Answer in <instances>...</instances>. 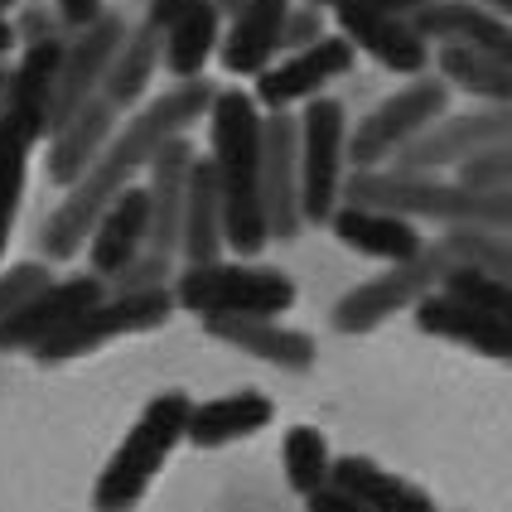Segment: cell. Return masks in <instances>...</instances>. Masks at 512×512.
<instances>
[{
    "label": "cell",
    "mask_w": 512,
    "mask_h": 512,
    "mask_svg": "<svg viewBox=\"0 0 512 512\" xmlns=\"http://www.w3.org/2000/svg\"><path fill=\"white\" fill-rule=\"evenodd\" d=\"M170 281H174V256L141 247V252L131 256L121 271H112L102 285H107V295H145V290H165Z\"/></svg>",
    "instance_id": "36"
},
{
    "label": "cell",
    "mask_w": 512,
    "mask_h": 512,
    "mask_svg": "<svg viewBox=\"0 0 512 512\" xmlns=\"http://www.w3.org/2000/svg\"><path fill=\"white\" fill-rule=\"evenodd\" d=\"M155 68H160V29H150L141 20L136 29L121 34L112 63H107V78H102V97L112 102L116 112L136 107L145 97V87H150V78H155Z\"/></svg>",
    "instance_id": "30"
},
{
    "label": "cell",
    "mask_w": 512,
    "mask_h": 512,
    "mask_svg": "<svg viewBox=\"0 0 512 512\" xmlns=\"http://www.w3.org/2000/svg\"><path fill=\"white\" fill-rule=\"evenodd\" d=\"M10 49H15V25H10V15L0 10V58H10Z\"/></svg>",
    "instance_id": "44"
},
{
    "label": "cell",
    "mask_w": 512,
    "mask_h": 512,
    "mask_svg": "<svg viewBox=\"0 0 512 512\" xmlns=\"http://www.w3.org/2000/svg\"><path fill=\"white\" fill-rule=\"evenodd\" d=\"M305 512H368V508H363V503H353L343 488L324 484V488H314V493H305Z\"/></svg>",
    "instance_id": "41"
},
{
    "label": "cell",
    "mask_w": 512,
    "mask_h": 512,
    "mask_svg": "<svg viewBox=\"0 0 512 512\" xmlns=\"http://www.w3.org/2000/svg\"><path fill=\"white\" fill-rule=\"evenodd\" d=\"M174 314V295L170 285L165 290H145V295H102L92 310H83L73 324H63L49 343L34 348V358L44 368H58V363H73V358H87L97 348H107L116 339H131V334H150L160 329Z\"/></svg>",
    "instance_id": "8"
},
{
    "label": "cell",
    "mask_w": 512,
    "mask_h": 512,
    "mask_svg": "<svg viewBox=\"0 0 512 512\" xmlns=\"http://www.w3.org/2000/svg\"><path fill=\"white\" fill-rule=\"evenodd\" d=\"M445 271H455L450 252H445L440 242H426L411 261H397V266H387L382 276L353 285L339 305H334L329 319H334L339 334H372L377 324H387L397 310H406V305H416L421 295H430Z\"/></svg>",
    "instance_id": "9"
},
{
    "label": "cell",
    "mask_w": 512,
    "mask_h": 512,
    "mask_svg": "<svg viewBox=\"0 0 512 512\" xmlns=\"http://www.w3.org/2000/svg\"><path fill=\"white\" fill-rule=\"evenodd\" d=\"M199 150L189 136H170L150 155V184H145V208H150V228H145V247L150 252H179V218H184V189H189V170H194Z\"/></svg>",
    "instance_id": "17"
},
{
    "label": "cell",
    "mask_w": 512,
    "mask_h": 512,
    "mask_svg": "<svg viewBox=\"0 0 512 512\" xmlns=\"http://www.w3.org/2000/svg\"><path fill=\"white\" fill-rule=\"evenodd\" d=\"M5 87H10V63H0V116H5Z\"/></svg>",
    "instance_id": "45"
},
{
    "label": "cell",
    "mask_w": 512,
    "mask_h": 512,
    "mask_svg": "<svg viewBox=\"0 0 512 512\" xmlns=\"http://www.w3.org/2000/svg\"><path fill=\"white\" fill-rule=\"evenodd\" d=\"M512 141V107H484V112H464V116H435L421 136L401 145L397 155L387 160V170L397 174H440L469 160L484 145Z\"/></svg>",
    "instance_id": "10"
},
{
    "label": "cell",
    "mask_w": 512,
    "mask_h": 512,
    "mask_svg": "<svg viewBox=\"0 0 512 512\" xmlns=\"http://www.w3.org/2000/svg\"><path fill=\"white\" fill-rule=\"evenodd\" d=\"M406 25L416 29L430 49H435V44H474V49L512 58L508 15L484 10V5H474V0H426V5L406 10Z\"/></svg>",
    "instance_id": "19"
},
{
    "label": "cell",
    "mask_w": 512,
    "mask_h": 512,
    "mask_svg": "<svg viewBox=\"0 0 512 512\" xmlns=\"http://www.w3.org/2000/svg\"><path fill=\"white\" fill-rule=\"evenodd\" d=\"M102 10H107L102 0H54L58 25L68 29V34H73V29H83V25H92V20H97Z\"/></svg>",
    "instance_id": "40"
},
{
    "label": "cell",
    "mask_w": 512,
    "mask_h": 512,
    "mask_svg": "<svg viewBox=\"0 0 512 512\" xmlns=\"http://www.w3.org/2000/svg\"><path fill=\"white\" fill-rule=\"evenodd\" d=\"M189 392H160L150 397L136 426L126 430V440L112 450L107 469L97 474L92 488V508L97 512H136L141 498L150 493L155 474L165 469V459L174 455V445L184 440V421H189Z\"/></svg>",
    "instance_id": "4"
},
{
    "label": "cell",
    "mask_w": 512,
    "mask_h": 512,
    "mask_svg": "<svg viewBox=\"0 0 512 512\" xmlns=\"http://www.w3.org/2000/svg\"><path fill=\"white\" fill-rule=\"evenodd\" d=\"M353 58L358 54H353V44L343 34H324V39H314L310 49H295V54H281V63H266L256 73L252 102L266 107V112H285L295 102H310L334 78H343L353 68Z\"/></svg>",
    "instance_id": "13"
},
{
    "label": "cell",
    "mask_w": 512,
    "mask_h": 512,
    "mask_svg": "<svg viewBox=\"0 0 512 512\" xmlns=\"http://www.w3.org/2000/svg\"><path fill=\"white\" fill-rule=\"evenodd\" d=\"M121 126V112L97 92L87 97L68 121H58L49 131V184L68 189L73 179H83V170L102 155V145L112 141V131Z\"/></svg>",
    "instance_id": "20"
},
{
    "label": "cell",
    "mask_w": 512,
    "mask_h": 512,
    "mask_svg": "<svg viewBox=\"0 0 512 512\" xmlns=\"http://www.w3.org/2000/svg\"><path fill=\"white\" fill-rule=\"evenodd\" d=\"M339 203L382 208L397 218H430L445 228H512V194H469L435 174H397V170H353L343 179Z\"/></svg>",
    "instance_id": "3"
},
{
    "label": "cell",
    "mask_w": 512,
    "mask_h": 512,
    "mask_svg": "<svg viewBox=\"0 0 512 512\" xmlns=\"http://www.w3.org/2000/svg\"><path fill=\"white\" fill-rule=\"evenodd\" d=\"M435 290H440V295H450V300H459V305H474V310H484V314L512 319V281H498V276H488V271L455 266V271H445V276H440Z\"/></svg>",
    "instance_id": "34"
},
{
    "label": "cell",
    "mask_w": 512,
    "mask_h": 512,
    "mask_svg": "<svg viewBox=\"0 0 512 512\" xmlns=\"http://www.w3.org/2000/svg\"><path fill=\"white\" fill-rule=\"evenodd\" d=\"M49 281H54L49 261H15V266H0V319L15 314L20 305H29Z\"/></svg>",
    "instance_id": "37"
},
{
    "label": "cell",
    "mask_w": 512,
    "mask_h": 512,
    "mask_svg": "<svg viewBox=\"0 0 512 512\" xmlns=\"http://www.w3.org/2000/svg\"><path fill=\"white\" fill-rule=\"evenodd\" d=\"M213 5H218V10H223V15H232V10H237V5H242V0H213Z\"/></svg>",
    "instance_id": "47"
},
{
    "label": "cell",
    "mask_w": 512,
    "mask_h": 512,
    "mask_svg": "<svg viewBox=\"0 0 512 512\" xmlns=\"http://www.w3.org/2000/svg\"><path fill=\"white\" fill-rule=\"evenodd\" d=\"M459 189L469 194H512V141H498V145H484L474 150L469 160H459Z\"/></svg>",
    "instance_id": "35"
},
{
    "label": "cell",
    "mask_w": 512,
    "mask_h": 512,
    "mask_svg": "<svg viewBox=\"0 0 512 512\" xmlns=\"http://www.w3.org/2000/svg\"><path fill=\"white\" fill-rule=\"evenodd\" d=\"M208 141H213V184L223 203V242L232 252L256 256L266 237L261 218V107L242 87L213 92L208 102Z\"/></svg>",
    "instance_id": "2"
},
{
    "label": "cell",
    "mask_w": 512,
    "mask_h": 512,
    "mask_svg": "<svg viewBox=\"0 0 512 512\" xmlns=\"http://www.w3.org/2000/svg\"><path fill=\"white\" fill-rule=\"evenodd\" d=\"M329 484L343 488L353 503H363L368 512H435V498L426 488H416L401 474H387L368 455H339L329 464Z\"/></svg>",
    "instance_id": "26"
},
{
    "label": "cell",
    "mask_w": 512,
    "mask_h": 512,
    "mask_svg": "<svg viewBox=\"0 0 512 512\" xmlns=\"http://www.w3.org/2000/svg\"><path fill=\"white\" fill-rule=\"evenodd\" d=\"M281 464H285V484L305 498V493L329 484L334 455H329V440L314 426H295V430H285V440H281Z\"/></svg>",
    "instance_id": "33"
},
{
    "label": "cell",
    "mask_w": 512,
    "mask_h": 512,
    "mask_svg": "<svg viewBox=\"0 0 512 512\" xmlns=\"http://www.w3.org/2000/svg\"><path fill=\"white\" fill-rule=\"evenodd\" d=\"M411 310H416V329L430 334V339L474 348L479 358H493V363H508L512 358V319L484 314V310H474V305H459V300L440 295V290L421 295Z\"/></svg>",
    "instance_id": "18"
},
{
    "label": "cell",
    "mask_w": 512,
    "mask_h": 512,
    "mask_svg": "<svg viewBox=\"0 0 512 512\" xmlns=\"http://www.w3.org/2000/svg\"><path fill=\"white\" fill-rule=\"evenodd\" d=\"M343 145H348V112L339 97H310L295 116V160H300V218L329 223L343 189Z\"/></svg>",
    "instance_id": "6"
},
{
    "label": "cell",
    "mask_w": 512,
    "mask_h": 512,
    "mask_svg": "<svg viewBox=\"0 0 512 512\" xmlns=\"http://www.w3.org/2000/svg\"><path fill=\"white\" fill-rule=\"evenodd\" d=\"M102 295H107V285L92 271L87 276H63V281L54 276L29 305L0 319V353H34L39 343L54 339L63 324H73L83 310H92Z\"/></svg>",
    "instance_id": "14"
},
{
    "label": "cell",
    "mask_w": 512,
    "mask_h": 512,
    "mask_svg": "<svg viewBox=\"0 0 512 512\" xmlns=\"http://www.w3.org/2000/svg\"><path fill=\"white\" fill-rule=\"evenodd\" d=\"M440 247L450 252L455 266H474V271H488V276H498V281H512L508 232H498V228H445Z\"/></svg>",
    "instance_id": "32"
},
{
    "label": "cell",
    "mask_w": 512,
    "mask_h": 512,
    "mask_svg": "<svg viewBox=\"0 0 512 512\" xmlns=\"http://www.w3.org/2000/svg\"><path fill=\"white\" fill-rule=\"evenodd\" d=\"M213 92H218V87L208 83V78H189V83H179V87H165V92H160L155 102H145L126 126H116L112 141L102 145V155L83 170V179L68 184V199L44 218V228H39L44 256H49V261H73V256L83 252L97 213H102L121 189H131V179L150 165V155L170 141V136H184L194 121L208 116Z\"/></svg>",
    "instance_id": "1"
},
{
    "label": "cell",
    "mask_w": 512,
    "mask_h": 512,
    "mask_svg": "<svg viewBox=\"0 0 512 512\" xmlns=\"http://www.w3.org/2000/svg\"><path fill=\"white\" fill-rule=\"evenodd\" d=\"M189 5H194V0H150V5H145V25H150V29H165L174 15H184Z\"/></svg>",
    "instance_id": "43"
},
{
    "label": "cell",
    "mask_w": 512,
    "mask_h": 512,
    "mask_svg": "<svg viewBox=\"0 0 512 512\" xmlns=\"http://www.w3.org/2000/svg\"><path fill=\"white\" fill-rule=\"evenodd\" d=\"M474 5H484V10H498V15H508L512 0H474Z\"/></svg>",
    "instance_id": "46"
},
{
    "label": "cell",
    "mask_w": 512,
    "mask_h": 512,
    "mask_svg": "<svg viewBox=\"0 0 512 512\" xmlns=\"http://www.w3.org/2000/svg\"><path fill=\"white\" fill-rule=\"evenodd\" d=\"M145 228H150V208H145V189H121L102 213H97V223L87 232V266H92V276H112L121 271L131 256L145 247Z\"/></svg>",
    "instance_id": "23"
},
{
    "label": "cell",
    "mask_w": 512,
    "mask_h": 512,
    "mask_svg": "<svg viewBox=\"0 0 512 512\" xmlns=\"http://www.w3.org/2000/svg\"><path fill=\"white\" fill-rule=\"evenodd\" d=\"M285 10L290 0H242L232 10L228 34H218V58L232 78H256L266 63H276Z\"/></svg>",
    "instance_id": "22"
},
{
    "label": "cell",
    "mask_w": 512,
    "mask_h": 512,
    "mask_svg": "<svg viewBox=\"0 0 512 512\" xmlns=\"http://www.w3.org/2000/svg\"><path fill=\"white\" fill-rule=\"evenodd\" d=\"M39 145V136L29 131L25 121L5 112L0 116V261L10 247V232H15V213L25 199V174H29V150Z\"/></svg>",
    "instance_id": "31"
},
{
    "label": "cell",
    "mask_w": 512,
    "mask_h": 512,
    "mask_svg": "<svg viewBox=\"0 0 512 512\" xmlns=\"http://www.w3.org/2000/svg\"><path fill=\"white\" fill-rule=\"evenodd\" d=\"M305 5H319V10H392V15H406V10H416V5H426V0H305Z\"/></svg>",
    "instance_id": "42"
},
{
    "label": "cell",
    "mask_w": 512,
    "mask_h": 512,
    "mask_svg": "<svg viewBox=\"0 0 512 512\" xmlns=\"http://www.w3.org/2000/svg\"><path fill=\"white\" fill-rule=\"evenodd\" d=\"M63 39H68V34H54V39L25 44L20 63L10 68V87H5V112L15 116V121H25L39 141L49 136V107H54V83H58Z\"/></svg>",
    "instance_id": "25"
},
{
    "label": "cell",
    "mask_w": 512,
    "mask_h": 512,
    "mask_svg": "<svg viewBox=\"0 0 512 512\" xmlns=\"http://www.w3.org/2000/svg\"><path fill=\"white\" fill-rule=\"evenodd\" d=\"M174 310L203 314H256V319H281L295 310L300 290L276 266H252V261H203L184 266L170 281Z\"/></svg>",
    "instance_id": "5"
},
{
    "label": "cell",
    "mask_w": 512,
    "mask_h": 512,
    "mask_svg": "<svg viewBox=\"0 0 512 512\" xmlns=\"http://www.w3.org/2000/svg\"><path fill=\"white\" fill-rule=\"evenodd\" d=\"M218 34H223V10L213 0H194L184 15H174L170 25L160 29V63L165 73L189 83L203 78V63L218 49Z\"/></svg>",
    "instance_id": "29"
},
{
    "label": "cell",
    "mask_w": 512,
    "mask_h": 512,
    "mask_svg": "<svg viewBox=\"0 0 512 512\" xmlns=\"http://www.w3.org/2000/svg\"><path fill=\"white\" fill-rule=\"evenodd\" d=\"M203 334L281 372H310L314 358H319L310 334L285 329L276 319H256V314H203Z\"/></svg>",
    "instance_id": "16"
},
{
    "label": "cell",
    "mask_w": 512,
    "mask_h": 512,
    "mask_svg": "<svg viewBox=\"0 0 512 512\" xmlns=\"http://www.w3.org/2000/svg\"><path fill=\"white\" fill-rule=\"evenodd\" d=\"M329 29H324V10L319 5H290L281 20V44H276V54H295V49H310L314 39H324Z\"/></svg>",
    "instance_id": "38"
},
{
    "label": "cell",
    "mask_w": 512,
    "mask_h": 512,
    "mask_svg": "<svg viewBox=\"0 0 512 512\" xmlns=\"http://www.w3.org/2000/svg\"><path fill=\"white\" fill-rule=\"evenodd\" d=\"M329 228L348 252L358 256H377L387 266L397 261H411V256L426 247L421 228L411 218H397V213H382V208H358V203H339L329 213Z\"/></svg>",
    "instance_id": "21"
},
{
    "label": "cell",
    "mask_w": 512,
    "mask_h": 512,
    "mask_svg": "<svg viewBox=\"0 0 512 512\" xmlns=\"http://www.w3.org/2000/svg\"><path fill=\"white\" fill-rule=\"evenodd\" d=\"M435 78L445 87H459L469 97H479L488 107H512V58L488 54L474 44H435Z\"/></svg>",
    "instance_id": "27"
},
{
    "label": "cell",
    "mask_w": 512,
    "mask_h": 512,
    "mask_svg": "<svg viewBox=\"0 0 512 512\" xmlns=\"http://www.w3.org/2000/svg\"><path fill=\"white\" fill-rule=\"evenodd\" d=\"M276 421V406L271 397L261 392H228V397H213V401H194L189 406V421H184V440L199 445V450H223L232 440H252L261 430Z\"/></svg>",
    "instance_id": "24"
},
{
    "label": "cell",
    "mask_w": 512,
    "mask_h": 512,
    "mask_svg": "<svg viewBox=\"0 0 512 512\" xmlns=\"http://www.w3.org/2000/svg\"><path fill=\"white\" fill-rule=\"evenodd\" d=\"M121 34H126V20H121L116 10H102L92 25L73 29V34L63 39L58 83H54V107H49V131H54L58 121H68L87 97H97V92H102V78H107V63H112Z\"/></svg>",
    "instance_id": "12"
},
{
    "label": "cell",
    "mask_w": 512,
    "mask_h": 512,
    "mask_svg": "<svg viewBox=\"0 0 512 512\" xmlns=\"http://www.w3.org/2000/svg\"><path fill=\"white\" fill-rule=\"evenodd\" d=\"M223 203H218V184H213V165L194 160L189 170V189H184V218H179V256L184 266H203V261H223Z\"/></svg>",
    "instance_id": "28"
},
{
    "label": "cell",
    "mask_w": 512,
    "mask_h": 512,
    "mask_svg": "<svg viewBox=\"0 0 512 512\" xmlns=\"http://www.w3.org/2000/svg\"><path fill=\"white\" fill-rule=\"evenodd\" d=\"M334 15H339V34L353 44V54H368L387 73L421 78L430 68V44L406 25V15H392V10H353V5L334 10Z\"/></svg>",
    "instance_id": "15"
},
{
    "label": "cell",
    "mask_w": 512,
    "mask_h": 512,
    "mask_svg": "<svg viewBox=\"0 0 512 512\" xmlns=\"http://www.w3.org/2000/svg\"><path fill=\"white\" fill-rule=\"evenodd\" d=\"M445 107H450V87L440 83V78H430V73H421V78H411L406 87H397L392 97H382L348 131L343 155L353 160V170H382L411 136H421L435 116H445Z\"/></svg>",
    "instance_id": "7"
},
{
    "label": "cell",
    "mask_w": 512,
    "mask_h": 512,
    "mask_svg": "<svg viewBox=\"0 0 512 512\" xmlns=\"http://www.w3.org/2000/svg\"><path fill=\"white\" fill-rule=\"evenodd\" d=\"M10 5H15V0H0V10H10Z\"/></svg>",
    "instance_id": "48"
},
{
    "label": "cell",
    "mask_w": 512,
    "mask_h": 512,
    "mask_svg": "<svg viewBox=\"0 0 512 512\" xmlns=\"http://www.w3.org/2000/svg\"><path fill=\"white\" fill-rule=\"evenodd\" d=\"M261 218L271 242H295L300 218V160H295V116H261Z\"/></svg>",
    "instance_id": "11"
},
{
    "label": "cell",
    "mask_w": 512,
    "mask_h": 512,
    "mask_svg": "<svg viewBox=\"0 0 512 512\" xmlns=\"http://www.w3.org/2000/svg\"><path fill=\"white\" fill-rule=\"evenodd\" d=\"M54 34H63V25L49 5H25V15L15 20V44H39V39H54Z\"/></svg>",
    "instance_id": "39"
}]
</instances>
